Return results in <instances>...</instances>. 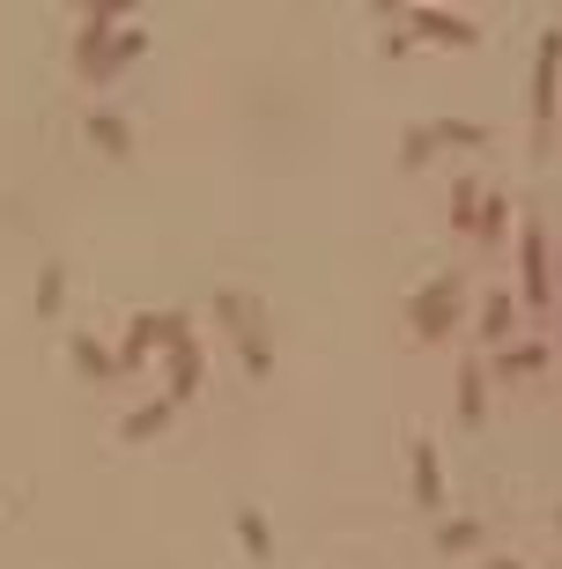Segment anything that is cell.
I'll return each instance as SVG.
<instances>
[{"instance_id": "6", "label": "cell", "mask_w": 562, "mask_h": 569, "mask_svg": "<svg viewBox=\"0 0 562 569\" xmlns=\"http://www.w3.org/2000/svg\"><path fill=\"white\" fill-rule=\"evenodd\" d=\"M540 363H548L540 347H518V355H503V377H526V371H540Z\"/></svg>"}, {"instance_id": "2", "label": "cell", "mask_w": 562, "mask_h": 569, "mask_svg": "<svg viewBox=\"0 0 562 569\" xmlns=\"http://www.w3.org/2000/svg\"><path fill=\"white\" fill-rule=\"evenodd\" d=\"M452 297H459V281H437V289H422V297H415V325H422V333H444V325H452Z\"/></svg>"}, {"instance_id": "5", "label": "cell", "mask_w": 562, "mask_h": 569, "mask_svg": "<svg viewBox=\"0 0 562 569\" xmlns=\"http://www.w3.org/2000/svg\"><path fill=\"white\" fill-rule=\"evenodd\" d=\"M481 333H489V341H503V333H511V297H503V289H496L489 311H481Z\"/></svg>"}, {"instance_id": "7", "label": "cell", "mask_w": 562, "mask_h": 569, "mask_svg": "<svg viewBox=\"0 0 562 569\" xmlns=\"http://www.w3.org/2000/svg\"><path fill=\"white\" fill-rule=\"evenodd\" d=\"M474 540H481V525H444L437 533V547H474Z\"/></svg>"}, {"instance_id": "4", "label": "cell", "mask_w": 562, "mask_h": 569, "mask_svg": "<svg viewBox=\"0 0 562 569\" xmlns=\"http://www.w3.org/2000/svg\"><path fill=\"white\" fill-rule=\"evenodd\" d=\"M526 297L548 303V267H540V229H526Z\"/></svg>"}, {"instance_id": "1", "label": "cell", "mask_w": 562, "mask_h": 569, "mask_svg": "<svg viewBox=\"0 0 562 569\" xmlns=\"http://www.w3.org/2000/svg\"><path fill=\"white\" fill-rule=\"evenodd\" d=\"M555 67H562V30H548V37H540V89H533V126H548V111H555Z\"/></svg>"}, {"instance_id": "3", "label": "cell", "mask_w": 562, "mask_h": 569, "mask_svg": "<svg viewBox=\"0 0 562 569\" xmlns=\"http://www.w3.org/2000/svg\"><path fill=\"white\" fill-rule=\"evenodd\" d=\"M437 495H444V473H437V459H430V444H415V503L437 511Z\"/></svg>"}]
</instances>
